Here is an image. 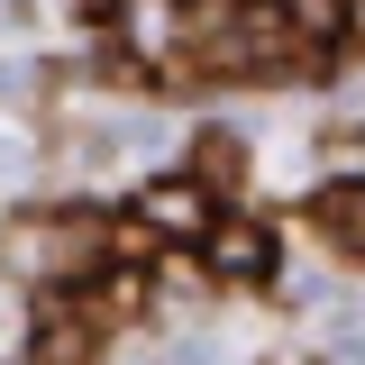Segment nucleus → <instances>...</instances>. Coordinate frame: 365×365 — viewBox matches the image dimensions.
<instances>
[{
	"label": "nucleus",
	"instance_id": "nucleus-5",
	"mask_svg": "<svg viewBox=\"0 0 365 365\" xmlns=\"http://www.w3.org/2000/svg\"><path fill=\"white\" fill-rule=\"evenodd\" d=\"M182 182H192V192H210V201H228V192L247 182L237 137H228V128H201V137H192V165H182Z\"/></svg>",
	"mask_w": 365,
	"mask_h": 365
},
{
	"label": "nucleus",
	"instance_id": "nucleus-1",
	"mask_svg": "<svg viewBox=\"0 0 365 365\" xmlns=\"http://www.w3.org/2000/svg\"><path fill=\"white\" fill-rule=\"evenodd\" d=\"M0 256L37 283H83V274H101V210H28Z\"/></svg>",
	"mask_w": 365,
	"mask_h": 365
},
{
	"label": "nucleus",
	"instance_id": "nucleus-2",
	"mask_svg": "<svg viewBox=\"0 0 365 365\" xmlns=\"http://www.w3.org/2000/svg\"><path fill=\"white\" fill-rule=\"evenodd\" d=\"M110 329L83 302V283H37V319H28V365H101Z\"/></svg>",
	"mask_w": 365,
	"mask_h": 365
},
{
	"label": "nucleus",
	"instance_id": "nucleus-4",
	"mask_svg": "<svg viewBox=\"0 0 365 365\" xmlns=\"http://www.w3.org/2000/svg\"><path fill=\"white\" fill-rule=\"evenodd\" d=\"M302 220H311V237L329 247V256L365 265V174L356 182H319L311 201H302Z\"/></svg>",
	"mask_w": 365,
	"mask_h": 365
},
{
	"label": "nucleus",
	"instance_id": "nucleus-3",
	"mask_svg": "<svg viewBox=\"0 0 365 365\" xmlns=\"http://www.w3.org/2000/svg\"><path fill=\"white\" fill-rule=\"evenodd\" d=\"M274 265H283V237H274V220L210 210V228H201V274H210V283H228V292H256V283H274Z\"/></svg>",
	"mask_w": 365,
	"mask_h": 365
},
{
	"label": "nucleus",
	"instance_id": "nucleus-6",
	"mask_svg": "<svg viewBox=\"0 0 365 365\" xmlns=\"http://www.w3.org/2000/svg\"><path fill=\"white\" fill-rule=\"evenodd\" d=\"M137 210L155 220V237H201L210 228V192H192V182H155V192H137Z\"/></svg>",
	"mask_w": 365,
	"mask_h": 365
}]
</instances>
